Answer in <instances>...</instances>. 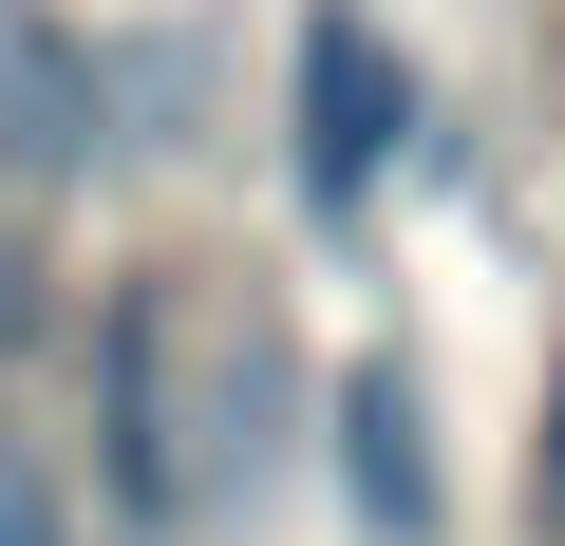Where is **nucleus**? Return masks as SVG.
Instances as JSON below:
<instances>
[{"mask_svg":"<svg viewBox=\"0 0 565 546\" xmlns=\"http://www.w3.org/2000/svg\"><path fill=\"white\" fill-rule=\"evenodd\" d=\"M396 132H415V57L359 20V0H321V20H302V76H282V170H302V207L340 226L396 170Z\"/></svg>","mask_w":565,"mask_h":546,"instance_id":"1","label":"nucleus"},{"mask_svg":"<svg viewBox=\"0 0 565 546\" xmlns=\"http://www.w3.org/2000/svg\"><path fill=\"white\" fill-rule=\"evenodd\" d=\"M321 433H340L359 527H377V546H434V415H415V358H340Z\"/></svg>","mask_w":565,"mask_h":546,"instance_id":"2","label":"nucleus"},{"mask_svg":"<svg viewBox=\"0 0 565 546\" xmlns=\"http://www.w3.org/2000/svg\"><path fill=\"white\" fill-rule=\"evenodd\" d=\"M0 546H76V508H57V471L0 433Z\"/></svg>","mask_w":565,"mask_h":546,"instance_id":"3","label":"nucleus"},{"mask_svg":"<svg viewBox=\"0 0 565 546\" xmlns=\"http://www.w3.org/2000/svg\"><path fill=\"white\" fill-rule=\"evenodd\" d=\"M527 527L565 546V377H546V433H527Z\"/></svg>","mask_w":565,"mask_h":546,"instance_id":"4","label":"nucleus"}]
</instances>
